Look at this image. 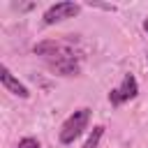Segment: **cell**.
<instances>
[{
	"label": "cell",
	"instance_id": "2",
	"mask_svg": "<svg viewBox=\"0 0 148 148\" xmlns=\"http://www.w3.org/2000/svg\"><path fill=\"white\" fill-rule=\"evenodd\" d=\"M136 90H139V86H136V79H134L132 74H125L123 83L109 92V99H111V104H113V106H118V104H123V102L132 99V97L136 95Z\"/></svg>",
	"mask_w": 148,
	"mask_h": 148
},
{
	"label": "cell",
	"instance_id": "6",
	"mask_svg": "<svg viewBox=\"0 0 148 148\" xmlns=\"http://www.w3.org/2000/svg\"><path fill=\"white\" fill-rule=\"evenodd\" d=\"M16 148H39V143H37L35 139H30V136H28V139L18 141V146H16Z\"/></svg>",
	"mask_w": 148,
	"mask_h": 148
},
{
	"label": "cell",
	"instance_id": "4",
	"mask_svg": "<svg viewBox=\"0 0 148 148\" xmlns=\"http://www.w3.org/2000/svg\"><path fill=\"white\" fill-rule=\"evenodd\" d=\"M0 81H2V86H5L9 92H14V95H18V97H28V88H25L23 83H18V81L12 76V72H9L7 67L0 69Z\"/></svg>",
	"mask_w": 148,
	"mask_h": 148
},
{
	"label": "cell",
	"instance_id": "5",
	"mask_svg": "<svg viewBox=\"0 0 148 148\" xmlns=\"http://www.w3.org/2000/svg\"><path fill=\"white\" fill-rule=\"evenodd\" d=\"M104 134V127L102 125H97V127H92V134L88 136V141L83 143V148H95L97 146V141H99V136Z\"/></svg>",
	"mask_w": 148,
	"mask_h": 148
},
{
	"label": "cell",
	"instance_id": "1",
	"mask_svg": "<svg viewBox=\"0 0 148 148\" xmlns=\"http://www.w3.org/2000/svg\"><path fill=\"white\" fill-rule=\"evenodd\" d=\"M88 118H90V111H88V109L74 111V113L62 123V127H60V141H62V143H72V141L86 130Z\"/></svg>",
	"mask_w": 148,
	"mask_h": 148
},
{
	"label": "cell",
	"instance_id": "7",
	"mask_svg": "<svg viewBox=\"0 0 148 148\" xmlns=\"http://www.w3.org/2000/svg\"><path fill=\"white\" fill-rule=\"evenodd\" d=\"M143 30H146V32H148V21H143Z\"/></svg>",
	"mask_w": 148,
	"mask_h": 148
},
{
	"label": "cell",
	"instance_id": "3",
	"mask_svg": "<svg viewBox=\"0 0 148 148\" xmlns=\"http://www.w3.org/2000/svg\"><path fill=\"white\" fill-rule=\"evenodd\" d=\"M74 14H79V5H74V2H58V5H53V7L46 9L44 23L53 25V23H58V21H62V18L74 16Z\"/></svg>",
	"mask_w": 148,
	"mask_h": 148
}]
</instances>
